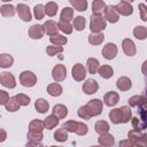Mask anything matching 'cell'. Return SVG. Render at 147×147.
Instances as JSON below:
<instances>
[{
  "mask_svg": "<svg viewBox=\"0 0 147 147\" xmlns=\"http://www.w3.org/2000/svg\"><path fill=\"white\" fill-rule=\"evenodd\" d=\"M107 20L101 14H93L90 21L91 32H102L107 26Z\"/></svg>",
  "mask_w": 147,
  "mask_h": 147,
  "instance_id": "cell-1",
  "label": "cell"
},
{
  "mask_svg": "<svg viewBox=\"0 0 147 147\" xmlns=\"http://www.w3.org/2000/svg\"><path fill=\"white\" fill-rule=\"evenodd\" d=\"M127 138L133 142V146H141L147 147V134L142 133L141 131H137L132 129L127 132Z\"/></svg>",
  "mask_w": 147,
  "mask_h": 147,
  "instance_id": "cell-2",
  "label": "cell"
},
{
  "mask_svg": "<svg viewBox=\"0 0 147 147\" xmlns=\"http://www.w3.org/2000/svg\"><path fill=\"white\" fill-rule=\"evenodd\" d=\"M131 123L132 127L137 131H142L147 129V110L139 109V116H132Z\"/></svg>",
  "mask_w": 147,
  "mask_h": 147,
  "instance_id": "cell-3",
  "label": "cell"
},
{
  "mask_svg": "<svg viewBox=\"0 0 147 147\" xmlns=\"http://www.w3.org/2000/svg\"><path fill=\"white\" fill-rule=\"evenodd\" d=\"M20 83L24 87H32L37 84V76L29 70H24L20 75Z\"/></svg>",
  "mask_w": 147,
  "mask_h": 147,
  "instance_id": "cell-4",
  "label": "cell"
},
{
  "mask_svg": "<svg viewBox=\"0 0 147 147\" xmlns=\"http://www.w3.org/2000/svg\"><path fill=\"white\" fill-rule=\"evenodd\" d=\"M91 114L92 117L94 116H99L101 113H102V108H103V102L99 99H93L91 101H88L86 105H85Z\"/></svg>",
  "mask_w": 147,
  "mask_h": 147,
  "instance_id": "cell-5",
  "label": "cell"
},
{
  "mask_svg": "<svg viewBox=\"0 0 147 147\" xmlns=\"http://www.w3.org/2000/svg\"><path fill=\"white\" fill-rule=\"evenodd\" d=\"M71 76L76 82H82L86 77V68L82 63H76L74 64L71 69Z\"/></svg>",
  "mask_w": 147,
  "mask_h": 147,
  "instance_id": "cell-6",
  "label": "cell"
},
{
  "mask_svg": "<svg viewBox=\"0 0 147 147\" xmlns=\"http://www.w3.org/2000/svg\"><path fill=\"white\" fill-rule=\"evenodd\" d=\"M117 52H118L117 46L114 42H108L102 48V56L106 60H114L117 55Z\"/></svg>",
  "mask_w": 147,
  "mask_h": 147,
  "instance_id": "cell-7",
  "label": "cell"
},
{
  "mask_svg": "<svg viewBox=\"0 0 147 147\" xmlns=\"http://www.w3.org/2000/svg\"><path fill=\"white\" fill-rule=\"evenodd\" d=\"M16 13L18 14L20 18L24 22H30L32 20V14L30 8L25 3H18L16 6Z\"/></svg>",
  "mask_w": 147,
  "mask_h": 147,
  "instance_id": "cell-8",
  "label": "cell"
},
{
  "mask_svg": "<svg viewBox=\"0 0 147 147\" xmlns=\"http://www.w3.org/2000/svg\"><path fill=\"white\" fill-rule=\"evenodd\" d=\"M0 83H1L2 86L7 87V88H14L16 86V79H15L14 75L10 74V72H7V71L1 72V75H0Z\"/></svg>",
  "mask_w": 147,
  "mask_h": 147,
  "instance_id": "cell-9",
  "label": "cell"
},
{
  "mask_svg": "<svg viewBox=\"0 0 147 147\" xmlns=\"http://www.w3.org/2000/svg\"><path fill=\"white\" fill-rule=\"evenodd\" d=\"M52 77L55 82H62L67 78V68L63 64H55L52 70Z\"/></svg>",
  "mask_w": 147,
  "mask_h": 147,
  "instance_id": "cell-10",
  "label": "cell"
},
{
  "mask_svg": "<svg viewBox=\"0 0 147 147\" xmlns=\"http://www.w3.org/2000/svg\"><path fill=\"white\" fill-rule=\"evenodd\" d=\"M122 48H123V52L125 53V55H127V56H133L137 53L136 44L133 42V40H131L129 38L123 39V41H122Z\"/></svg>",
  "mask_w": 147,
  "mask_h": 147,
  "instance_id": "cell-11",
  "label": "cell"
},
{
  "mask_svg": "<svg viewBox=\"0 0 147 147\" xmlns=\"http://www.w3.org/2000/svg\"><path fill=\"white\" fill-rule=\"evenodd\" d=\"M83 92L87 95H92L94 93H96V91L99 90V84L95 79H87L84 84H83Z\"/></svg>",
  "mask_w": 147,
  "mask_h": 147,
  "instance_id": "cell-12",
  "label": "cell"
},
{
  "mask_svg": "<svg viewBox=\"0 0 147 147\" xmlns=\"http://www.w3.org/2000/svg\"><path fill=\"white\" fill-rule=\"evenodd\" d=\"M26 138L29 140L28 145H41V140L44 138V134H42V131L29 130V132L26 134Z\"/></svg>",
  "mask_w": 147,
  "mask_h": 147,
  "instance_id": "cell-13",
  "label": "cell"
},
{
  "mask_svg": "<svg viewBox=\"0 0 147 147\" xmlns=\"http://www.w3.org/2000/svg\"><path fill=\"white\" fill-rule=\"evenodd\" d=\"M105 18L109 22V23H116L119 20V14L116 10L115 6H107L106 10H105Z\"/></svg>",
  "mask_w": 147,
  "mask_h": 147,
  "instance_id": "cell-14",
  "label": "cell"
},
{
  "mask_svg": "<svg viewBox=\"0 0 147 147\" xmlns=\"http://www.w3.org/2000/svg\"><path fill=\"white\" fill-rule=\"evenodd\" d=\"M45 30L41 24H33L29 28V37L31 39H40L44 37Z\"/></svg>",
  "mask_w": 147,
  "mask_h": 147,
  "instance_id": "cell-15",
  "label": "cell"
},
{
  "mask_svg": "<svg viewBox=\"0 0 147 147\" xmlns=\"http://www.w3.org/2000/svg\"><path fill=\"white\" fill-rule=\"evenodd\" d=\"M118 101H119V95H118V93L115 92V91H109V92H107V93L105 94V96H103V102H105V105L108 106V107H114V106H116Z\"/></svg>",
  "mask_w": 147,
  "mask_h": 147,
  "instance_id": "cell-16",
  "label": "cell"
},
{
  "mask_svg": "<svg viewBox=\"0 0 147 147\" xmlns=\"http://www.w3.org/2000/svg\"><path fill=\"white\" fill-rule=\"evenodd\" d=\"M44 30H45V33L48 34V36H54L59 31H60V28H59V23H56L55 21L53 20H48L46 21L44 24Z\"/></svg>",
  "mask_w": 147,
  "mask_h": 147,
  "instance_id": "cell-17",
  "label": "cell"
},
{
  "mask_svg": "<svg viewBox=\"0 0 147 147\" xmlns=\"http://www.w3.org/2000/svg\"><path fill=\"white\" fill-rule=\"evenodd\" d=\"M115 8H116V10L118 11V14H121V15H123V16H130V15H132V13H133V7H132V5L129 3V2L121 1L119 3H117V5L115 6Z\"/></svg>",
  "mask_w": 147,
  "mask_h": 147,
  "instance_id": "cell-18",
  "label": "cell"
},
{
  "mask_svg": "<svg viewBox=\"0 0 147 147\" xmlns=\"http://www.w3.org/2000/svg\"><path fill=\"white\" fill-rule=\"evenodd\" d=\"M116 86L119 91H129L131 87H132V82L129 77L126 76H122L117 79L116 82Z\"/></svg>",
  "mask_w": 147,
  "mask_h": 147,
  "instance_id": "cell-19",
  "label": "cell"
},
{
  "mask_svg": "<svg viewBox=\"0 0 147 147\" xmlns=\"http://www.w3.org/2000/svg\"><path fill=\"white\" fill-rule=\"evenodd\" d=\"M98 142L101 145V146H106V147H109V146H113L115 144V138L114 136H111L110 133H102V134H99V138H98Z\"/></svg>",
  "mask_w": 147,
  "mask_h": 147,
  "instance_id": "cell-20",
  "label": "cell"
},
{
  "mask_svg": "<svg viewBox=\"0 0 147 147\" xmlns=\"http://www.w3.org/2000/svg\"><path fill=\"white\" fill-rule=\"evenodd\" d=\"M88 42L93 46H98V45H101L105 40V36L102 32H91L88 34V38H87Z\"/></svg>",
  "mask_w": 147,
  "mask_h": 147,
  "instance_id": "cell-21",
  "label": "cell"
},
{
  "mask_svg": "<svg viewBox=\"0 0 147 147\" xmlns=\"http://www.w3.org/2000/svg\"><path fill=\"white\" fill-rule=\"evenodd\" d=\"M98 74L100 75V77H102L105 79H109L114 76V69L108 64H103V65H100Z\"/></svg>",
  "mask_w": 147,
  "mask_h": 147,
  "instance_id": "cell-22",
  "label": "cell"
},
{
  "mask_svg": "<svg viewBox=\"0 0 147 147\" xmlns=\"http://www.w3.org/2000/svg\"><path fill=\"white\" fill-rule=\"evenodd\" d=\"M62 92H63V88L59 83H51L47 86V93L52 96H60Z\"/></svg>",
  "mask_w": 147,
  "mask_h": 147,
  "instance_id": "cell-23",
  "label": "cell"
},
{
  "mask_svg": "<svg viewBox=\"0 0 147 147\" xmlns=\"http://www.w3.org/2000/svg\"><path fill=\"white\" fill-rule=\"evenodd\" d=\"M34 108L38 113L40 114H45L46 111H48L49 109V103L47 100L45 99H37L36 102H34Z\"/></svg>",
  "mask_w": 147,
  "mask_h": 147,
  "instance_id": "cell-24",
  "label": "cell"
},
{
  "mask_svg": "<svg viewBox=\"0 0 147 147\" xmlns=\"http://www.w3.org/2000/svg\"><path fill=\"white\" fill-rule=\"evenodd\" d=\"M53 114H54L57 118L62 119V118L67 117V115H68V108H67L64 105L57 103V105H55L54 108H53Z\"/></svg>",
  "mask_w": 147,
  "mask_h": 147,
  "instance_id": "cell-25",
  "label": "cell"
},
{
  "mask_svg": "<svg viewBox=\"0 0 147 147\" xmlns=\"http://www.w3.org/2000/svg\"><path fill=\"white\" fill-rule=\"evenodd\" d=\"M86 67H87V71L92 75L96 74L99 68H100V63L99 61L95 59V57H90L87 59V62H86Z\"/></svg>",
  "mask_w": 147,
  "mask_h": 147,
  "instance_id": "cell-26",
  "label": "cell"
},
{
  "mask_svg": "<svg viewBox=\"0 0 147 147\" xmlns=\"http://www.w3.org/2000/svg\"><path fill=\"white\" fill-rule=\"evenodd\" d=\"M107 8V5L103 0H93L92 2V13L93 14H102Z\"/></svg>",
  "mask_w": 147,
  "mask_h": 147,
  "instance_id": "cell-27",
  "label": "cell"
},
{
  "mask_svg": "<svg viewBox=\"0 0 147 147\" xmlns=\"http://www.w3.org/2000/svg\"><path fill=\"white\" fill-rule=\"evenodd\" d=\"M59 119H60V118H57L54 114L47 116V117L45 118V121H44V123H45V129H47V130L54 129L55 126L59 125Z\"/></svg>",
  "mask_w": 147,
  "mask_h": 147,
  "instance_id": "cell-28",
  "label": "cell"
},
{
  "mask_svg": "<svg viewBox=\"0 0 147 147\" xmlns=\"http://www.w3.org/2000/svg\"><path fill=\"white\" fill-rule=\"evenodd\" d=\"M13 63H14V59H13L11 55L6 54V53L0 55V67L1 68H3V69L10 68L13 65Z\"/></svg>",
  "mask_w": 147,
  "mask_h": 147,
  "instance_id": "cell-29",
  "label": "cell"
},
{
  "mask_svg": "<svg viewBox=\"0 0 147 147\" xmlns=\"http://www.w3.org/2000/svg\"><path fill=\"white\" fill-rule=\"evenodd\" d=\"M20 107H21V105L17 102V100H16L15 96L9 98V100H8L7 103L5 105L6 110H7V111H10V113H14V111L20 110Z\"/></svg>",
  "mask_w": 147,
  "mask_h": 147,
  "instance_id": "cell-30",
  "label": "cell"
},
{
  "mask_svg": "<svg viewBox=\"0 0 147 147\" xmlns=\"http://www.w3.org/2000/svg\"><path fill=\"white\" fill-rule=\"evenodd\" d=\"M109 118H110V122L114 123V124L122 123V111H121V108H114L113 110H110Z\"/></svg>",
  "mask_w": 147,
  "mask_h": 147,
  "instance_id": "cell-31",
  "label": "cell"
},
{
  "mask_svg": "<svg viewBox=\"0 0 147 147\" xmlns=\"http://www.w3.org/2000/svg\"><path fill=\"white\" fill-rule=\"evenodd\" d=\"M57 9H59V6H57V3H56L55 1H49V2H47L46 6H45V13H46V15L49 16V17L55 16L56 13H57Z\"/></svg>",
  "mask_w": 147,
  "mask_h": 147,
  "instance_id": "cell-32",
  "label": "cell"
},
{
  "mask_svg": "<svg viewBox=\"0 0 147 147\" xmlns=\"http://www.w3.org/2000/svg\"><path fill=\"white\" fill-rule=\"evenodd\" d=\"M0 11H1V15L3 17H13L15 15L16 9H15V7L13 5L8 3V5H2L0 7Z\"/></svg>",
  "mask_w": 147,
  "mask_h": 147,
  "instance_id": "cell-33",
  "label": "cell"
},
{
  "mask_svg": "<svg viewBox=\"0 0 147 147\" xmlns=\"http://www.w3.org/2000/svg\"><path fill=\"white\" fill-rule=\"evenodd\" d=\"M60 20L65 21V22H70L71 20H74V8L64 7L60 14Z\"/></svg>",
  "mask_w": 147,
  "mask_h": 147,
  "instance_id": "cell-34",
  "label": "cell"
},
{
  "mask_svg": "<svg viewBox=\"0 0 147 147\" xmlns=\"http://www.w3.org/2000/svg\"><path fill=\"white\" fill-rule=\"evenodd\" d=\"M133 36L139 40H145L147 38V28L142 25H138L133 29Z\"/></svg>",
  "mask_w": 147,
  "mask_h": 147,
  "instance_id": "cell-35",
  "label": "cell"
},
{
  "mask_svg": "<svg viewBox=\"0 0 147 147\" xmlns=\"http://www.w3.org/2000/svg\"><path fill=\"white\" fill-rule=\"evenodd\" d=\"M70 5L74 7V9L78 11H85L87 9V0H69Z\"/></svg>",
  "mask_w": 147,
  "mask_h": 147,
  "instance_id": "cell-36",
  "label": "cell"
},
{
  "mask_svg": "<svg viewBox=\"0 0 147 147\" xmlns=\"http://www.w3.org/2000/svg\"><path fill=\"white\" fill-rule=\"evenodd\" d=\"M94 130L98 134H102V133H107L109 131V124L106 121H98L94 125Z\"/></svg>",
  "mask_w": 147,
  "mask_h": 147,
  "instance_id": "cell-37",
  "label": "cell"
},
{
  "mask_svg": "<svg viewBox=\"0 0 147 147\" xmlns=\"http://www.w3.org/2000/svg\"><path fill=\"white\" fill-rule=\"evenodd\" d=\"M54 139L59 142H64L68 140V131L62 126L61 129H57L54 133Z\"/></svg>",
  "mask_w": 147,
  "mask_h": 147,
  "instance_id": "cell-38",
  "label": "cell"
},
{
  "mask_svg": "<svg viewBox=\"0 0 147 147\" xmlns=\"http://www.w3.org/2000/svg\"><path fill=\"white\" fill-rule=\"evenodd\" d=\"M49 41H51L53 45L62 46V45H65V44H67L68 39H67V37H64V36H62V34L56 33V34H54V36H51V37H49Z\"/></svg>",
  "mask_w": 147,
  "mask_h": 147,
  "instance_id": "cell-39",
  "label": "cell"
},
{
  "mask_svg": "<svg viewBox=\"0 0 147 147\" xmlns=\"http://www.w3.org/2000/svg\"><path fill=\"white\" fill-rule=\"evenodd\" d=\"M121 111H122V123H129V121H131V118H132L131 108L129 106H122Z\"/></svg>",
  "mask_w": 147,
  "mask_h": 147,
  "instance_id": "cell-40",
  "label": "cell"
},
{
  "mask_svg": "<svg viewBox=\"0 0 147 147\" xmlns=\"http://www.w3.org/2000/svg\"><path fill=\"white\" fill-rule=\"evenodd\" d=\"M85 25H86V20L83 17V16H77L74 18V29L77 30V31H83L85 29Z\"/></svg>",
  "mask_w": 147,
  "mask_h": 147,
  "instance_id": "cell-41",
  "label": "cell"
},
{
  "mask_svg": "<svg viewBox=\"0 0 147 147\" xmlns=\"http://www.w3.org/2000/svg\"><path fill=\"white\" fill-rule=\"evenodd\" d=\"M44 129H45V123L44 121H40V119H33L29 124V130H32V131H42Z\"/></svg>",
  "mask_w": 147,
  "mask_h": 147,
  "instance_id": "cell-42",
  "label": "cell"
},
{
  "mask_svg": "<svg viewBox=\"0 0 147 147\" xmlns=\"http://www.w3.org/2000/svg\"><path fill=\"white\" fill-rule=\"evenodd\" d=\"M45 14L46 13H45V6L44 5L38 3V5L34 6V8H33V15H34V17L37 20H42L44 16H45Z\"/></svg>",
  "mask_w": 147,
  "mask_h": 147,
  "instance_id": "cell-43",
  "label": "cell"
},
{
  "mask_svg": "<svg viewBox=\"0 0 147 147\" xmlns=\"http://www.w3.org/2000/svg\"><path fill=\"white\" fill-rule=\"evenodd\" d=\"M59 28H60V31H62L64 34H70L72 32V29H74V26L69 22L61 21V20L59 22Z\"/></svg>",
  "mask_w": 147,
  "mask_h": 147,
  "instance_id": "cell-44",
  "label": "cell"
},
{
  "mask_svg": "<svg viewBox=\"0 0 147 147\" xmlns=\"http://www.w3.org/2000/svg\"><path fill=\"white\" fill-rule=\"evenodd\" d=\"M63 52V47L62 46H57V45H53V46H47L46 47V53L49 56H54L56 54H60Z\"/></svg>",
  "mask_w": 147,
  "mask_h": 147,
  "instance_id": "cell-45",
  "label": "cell"
},
{
  "mask_svg": "<svg viewBox=\"0 0 147 147\" xmlns=\"http://www.w3.org/2000/svg\"><path fill=\"white\" fill-rule=\"evenodd\" d=\"M62 126H63L68 132H76L77 126H78V122H77V121H74V119H70V121L64 122V124H63Z\"/></svg>",
  "mask_w": 147,
  "mask_h": 147,
  "instance_id": "cell-46",
  "label": "cell"
},
{
  "mask_svg": "<svg viewBox=\"0 0 147 147\" xmlns=\"http://www.w3.org/2000/svg\"><path fill=\"white\" fill-rule=\"evenodd\" d=\"M77 114H78V116H79L80 118H83V119H90V118L92 117L86 106H82V107H79Z\"/></svg>",
  "mask_w": 147,
  "mask_h": 147,
  "instance_id": "cell-47",
  "label": "cell"
},
{
  "mask_svg": "<svg viewBox=\"0 0 147 147\" xmlns=\"http://www.w3.org/2000/svg\"><path fill=\"white\" fill-rule=\"evenodd\" d=\"M17 102L21 105V106H29L30 103V98L26 95V94H23V93H20L17 95H15Z\"/></svg>",
  "mask_w": 147,
  "mask_h": 147,
  "instance_id": "cell-48",
  "label": "cell"
},
{
  "mask_svg": "<svg viewBox=\"0 0 147 147\" xmlns=\"http://www.w3.org/2000/svg\"><path fill=\"white\" fill-rule=\"evenodd\" d=\"M87 132H88L87 125L85 123H83V122H78V126H77V130H76L75 133L78 134V136H85Z\"/></svg>",
  "mask_w": 147,
  "mask_h": 147,
  "instance_id": "cell-49",
  "label": "cell"
},
{
  "mask_svg": "<svg viewBox=\"0 0 147 147\" xmlns=\"http://www.w3.org/2000/svg\"><path fill=\"white\" fill-rule=\"evenodd\" d=\"M139 13H140V18L144 22H147V6L145 3H139L138 5Z\"/></svg>",
  "mask_w": 147,
  "mask_h": 147,
  "instance_id": "cell-50",
  "label": "cell"
},
{
  "mask_svg": "<svg viewBox=\"0 0 147 147\" xmlns=\"http://www.w3.org/2000/svg\"><path fill=\"white\" fill-rule=\"evenodd\" d=\"M9 100V95L6 91H0V105H6L7 101Z\"/></svg>",
  "mask_w": 147,
  "mask_h": 147,
  "instance_id": "cell-51",
  "label": "cell"
},
{
  "mask_svg": "<svg viewBox=\"0 0 147 147\" xmlns=\"http://www.w3.org/2000/svg\"><path fill=\"white\" fill-rule=\"evenodd\" d=\"M119 146H127V147L130 146V147H131V146H133V142H132L130 139H127V140L121 141V142H119Z\"/></svg>",
  "mask_w": 147,
  "mask_h": 147,
  "instance_id": "cell-52",
  "label": "cell"
},
{
  "mask_svg": "<svg viewBox=\"0 0 147 147\" xmlns=\"http://www.w3.org/2000/svg\"><path fill=\"white\" fill-rule=\"evenodd\" d=\"M141 72H142L145 76H147V60L144 61V63H142V65H141Z\"/></svg>",
  "mask_w": 147,
  "mask_h": 147,
  "instance_id": "cell-53",
  "label": "cell"
},
{
  "mask_svg": "<svg viewBox=\"0 0 147 147\" xmlns=\"http://www.w3.org/2000/svg\"><path fill=\"white\" fill-rule=\"evenodd\" d=\"M0 132H1V139H0V142H3V141L6 140L7 134H6V131H5L3 129H1V130H0Z\"/></svg>",
  "mask_w": 147,
  "mask_h": 147,
  "instance_id": "cell-54",
  "label": "cell"
},
{
  "mask_svg": "<svg viewBox=\"0 0 147 147\" xmlns=\"http://www.w3.org/2000/svg\"><path fill=\"white\" fill-rule=\"evenodd\" d=\"M122 1H124V2H129V3H131V2H133L134 0H122Z\"/></svg>",
  "mask_w": 147,
  "mask_h": 147,
  "instance_id": "cell-55",
  "label": "cell"
},
{
  "mask_svg": "<svg viewBox=\"0 0 147 147\" xmlns=\"http://www.w3.org/2000/svg\"><path fill=\"white\" fill-rule=\"evenodd\" d=\"M1 1H3V2H9V1H11V0H1Z\"/></svg>",
  "mask_w": 147,
  "mask_h": 147,
  "instance_id": "cell-56",
  "label": "cell"
},
{
  "mask_svg": "<svg viewBox=\"0 0 147 147\" xmlns=\"http://www.w3.org/2000/svg\"><path fill=\"white\" fill-rule=\"evenodd\" d=\"M145 91H146V95H147V85H146V90Z\"/></svg>",
  "mask_w": 147,
  "mask_h": 147,
  "instance_id": "cell-57",
  "label": "cell"
},
{
  "mask_svg": "<svg viewBox=\"0 0 147 147\" xmlns=\"http://www.w3.org/2000/svg\"><path fill=\"white\" fill-rule=\"evenodd\" d=\"M146 2H147V0H146Z\"/></svg>",
  "mask_w": 147,
  "mask_h": 147,
  "instance_id": "cell-58",
  "label": "cell"
},
{
  "mask_svg": "<svg viewBox=\"0 0 147 147\" xmlns=\"http://www.w3.org/2000/svg\"><path fill=\"white\" fill-rule=\"evenodd\" d=\"M146 134H147V133H146Z\"/></svg>",
  "mask_w": 147,
  "mask_h": 147,
  "instance_id": "cell-59",
  "label": "cell"
}]
</instances>
